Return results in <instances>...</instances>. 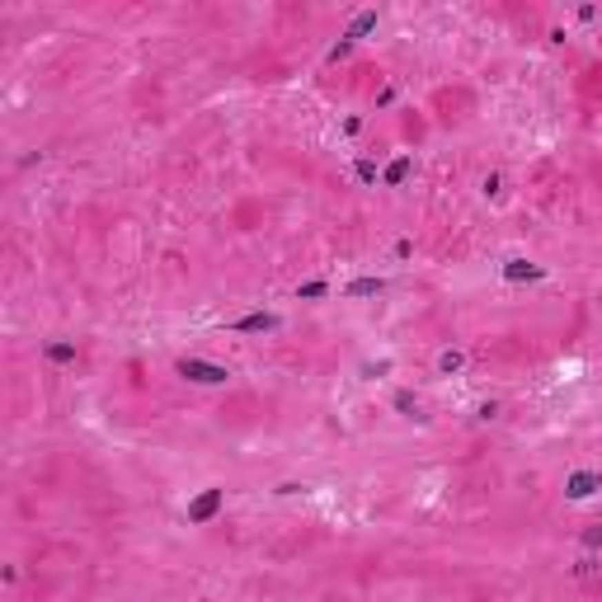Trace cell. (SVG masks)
Returning a JSON list of instances; mask_svg holds the SVG:
<instances>
[{
	"label": "cell",
	"instance_id": "cell-1",
	"mask_svg": "<svg viewBox=\"0 0 602 602\" xmlns=\"http://www.w3.org/2000/svg\"><path fill=\"white\" fill-rule=\"evenodd\" d=\"M179 377H188V381H198V386H221L231 372L217 363H203V358H179Z\"/></svg>",
	"mask_w": 602,
	"mask_h": 602
},
{
	"label": "cell",
	"instance_id": "cell-2",
	"mask_svg": "<svg viewBox=\"0 0 602 602\" xmlns=\"http://www.w3.org/2000/svg\"><path fill=\"white\" fill-rule=\"evenodd\" d=\"M221 499H226V490H203V494L188 503V523H208L212 513L221 508Z\"/></svg>",
	"mask_w": 602,
	"mask_h": 602
},
{
	"label": "cell",
	"instance_id": "cell-3",
	"mask_svg": "<svg viewBox=\"0 0 602 602\" xmlns=\"http://www.w3.org/2000/svg\"><path fill=\"white\" fill-rule=\"evenodd\" d=\"M602 490V475L598 471H574L570 480H565V494L570 499H588V494H598Z\"/></svg>",
	"mask_w": 602,
	"mask_h": 602
},
{
	"label": "cell",
	"instance_id": "cell-4",
	"mask_svg": "<svg viewBox=\"0 0 602 602\" xmlns=\"http://www.w3.org/2000/svg\"><path fill=\"white\" fill-rule=\"evenodd\" d=\"M503 278L508 283H536V278H546V268H536V263H527V259H508L503 263Z\"/></svg>",
	"mask_w": 602,
	"mask_h": 602
},
{
	"label": "cell",
	"instance_id": "cell-5",
	"mask_svg": "<svg viewBox=\"0 0 602 602\" xmlns=\"http://www.w3.org/2000/svg\"><path fill=\"white\" fill-rule=\"evenodd\" d=\"M231 330H240V334H268V330H278V315H268V311L245 315V320H236Z\"/></svg>",
	"mask_w": 602,
	"mask_h": 602
},
{
	"label": "cell",
	"instance_id": "cell-6",
	"mask_svg": "<svg viewBox=\"0 0 602 602\" xmlns=\"http://www.w3.org/2000/svg\"><path fill=\"white\" fill-rule=\"evenodd\" d=\"M381 288H386L381 278H358V283H348V297H377Z\"/></svg>",
	"mask_w": 602,
	"mask_h": 602
},
{
	"label": "cell",
	"instance_id": "cell-7",
	"mask_svg": "<svg viewBox=\"0 0 602 602\" xmlns=\"http://www.w3.org/2000/svg\"><path fill=\"white\" fill-rule=\"evenodd\" d=\"M48 358L52 363H76V348L71 343H48Z\"/></svg>",
	"mask_w": 602,
	"mask_h": 602
},
{
	"label": "cell",
	"instance_id": "cell-8",
	"mask_svg": "<svg viewBox=\"0 0 602 602\" xmlns=\"http://www.w3.org/2000/svg\"><path fill=\"white\" fill-rule=\"evenodd\" d=\"M405 174H410V160H395L391 170H386V183H400Z\"/></svg>",
	"mask_w": 602,
	"mask_h": 602
},
{
	"label": "cell",
	"instance_id": "cell-9",
	"mask_svg": "<svg viewBox=\"0 0 602 602\" xmlns=\"http://www.w3.org/2000/svg\"><path fill=\"white\" fill-rule=\"evenodd\" d=\"M395 410H405V414H410V419H414V414H419V405H414V400H410V395H405V391L395 395Z\"/></svg>",
	"mask_w": 602,
	"mask_h": 602
},
{
	"label": "cell",
	"instance_id": "cell-10",
	"mask_svg": "<svg viewBox=\"0 0 602 602\" xmlns=\"http://www.w3.org/2000/svg\"><path fill=\"white\" fill-rule=\"evenodd\" d=\"M583 546H602V523H593L588 532H583Z\"/></svg>",
	"mask_w": 602,
	"mask_h": 602
},
{
	"label": "cell",
	"instance_id": "cell-11",
	"mask_svg": "<svg viewBox=\"0 0 602 602\" xmlns=\"http://www.w3.org/2000/svg\"><path fill=\"white\" fill-rule=\"evenodd\" d=\"M438 367H443V372H456V367H461V353H443Z\"/></svg>",
	"mask_w": 602,
	"mask_h": 602
}]
</instances>
